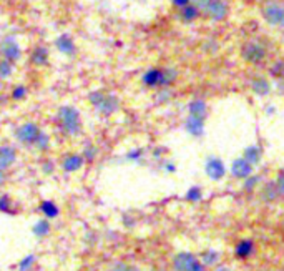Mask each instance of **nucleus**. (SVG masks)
<instances>
[{
	"label": "nucleus",
	"mask_w": 284,
	"mask_h": 271,
	"mask_svg": "<svg viewBox=\"0 0 284 271\" xmlns=\"http://www.w3.org/2000/svg\"><path fill=\"white\" fill-rule=\"evenodd\" d=\"M151 271H164V269H151Z\"/></svg>",
	"instance_id": "79ce46f5"
},
{
	"label": "nucleus",
	"mask_w": 284,
	"mask_h": 271,
	"mask_svg": "<svg viewBox=\"0 0 284 271\" xmlns=\"http://www.w3.org/2000/svg\"><path fill=\"white\" fill-rule=\"evenodd\" d=\"M14 72V63L9 60H0V80H7Z\"/></svg>",
	"instance_id": "a878e982"
},
{
	"label": "nucleus",
	"mask_w": 284,
	"mask_h": 271,
	"mask_svg": "<svg viewBox=\"0 0 284 271\" xmlns=\"http://www.w3.org/2000/svg\"><path fill=\"white\" fill-rule=\"evenodd\" d=\"M42 170H43V173H47V175L52 173V171H54V163H52V162H45Z\"/></svg>",
	"instance_id": "58836bf2"
},
{
	"label": "nucleus",
	"mask_w": 284,
	"mask_h": 271,
	"mask_svg": "<svg viewBox=\"0 0 284 271\" xmlns=\"http://www.w3.org/2000/svg\"><path fill=\"white\" fill-rule=\"evenodd\" d=\"M30 60H32V63H34V65H37V67H40V65H47L49 63V52H47V49H43V47L35 49L34 52H32Z\"/></svg>",
	"instance_id": "4be33fe9"
},
{
	"label": "nucleus",
	"mask_w": 284,
	"mask_h": 271,
	"mask_svg": "<svg viewBox=\"0 0 284 271\" xmlns=\"http://www.w3.org/2000/svg\"><path fill=\"white\" fill-rule=\"evenodd\" d=\"M215 271H231L229 268H226V266H221V268H216Z\"/></svg>",
	"instance_id": "a19ab883"
},
{
	"label": "nucleus",
	"mask_w": 284,
	"mask_h": 271,
	"mask_svg": "<svg viewBox=\"0 0 284 271\" xmlns=\"http://www.w3.org/2000/svg\"><path fill=\"white\" fill-rule=\"evenodd\" d=\"M204 171H206V175L211 178V180L218 182L224 176V173H226V168H224V163L220 160V158L211 156V158H208L206 165H204Z\"/></svg>",
	"instance_id": "6e6552de"
},
{
	"label": "nucleus",
	"mask_w": 284,
	"mask_h": 271,
	"mask_svg": "<svg viewBox=\"0 0 284 271\" xmlns=\"http://www.w3.org/2000/svg\"><path fill=\"white\" fill-rule=\"evenodd\" d=\"M35 261H37L35 255H27V256H23L20 261H18L17 268H18V271H30L32 266L35 264Z\"/></svg>",
	"instance_id": "393cba45"
},
{
	"label": "nucleus",
	"mask_w": 284,
	"mask_h": 271,
	"mask_svg": "<svg viewBox=\"0 0 284 271\" xmlns=\"http://www.w3.org/2000/svg\"><path fill=\"white\" fill-rule=\"evenodd\" d=\"M184 128H186V131H188L190 135H193V137H201L203 131H204V120H203V118L188 115L186 122H184Z\"/></svg>",
	"instance_id": "4468645a"
},
{
	"label": "nucleus",
	"mask_w": 284,
	"mask_h": 271,
	"mask_svg": "<svg viewBox=\"0 0 284 271\" xmlns=\"http://www.w3.org/2000/svg\"><path fill=\"white\" fill-rule=\"evenodd\" d=\"M143 83L147 85V87H160L161 85V69H151L148 70L147 74L143 75Z\"/></svg>",
	"instance_id": "a211bd4d"
},
{
	"label": "nucleus",
	"mask_w": 284,
	"mask_h": 271,
	"mask_svg": "<svg viewBox=\"0 0 284 271\" xmlns=\"http://www.w3.org/2000/svg\"><path fill=\"white\" fill-rule=\"evenodd\" d=\"M186 200H188V201H198V200H201V190L198 188V187L188 190V193H186Z\"/></svg>",
	"instance_id": "2f4dec72"
},
{
	"label": "nucleus",
	"mask_w": 284,
	"mask_h": 271,
	"mask_svg": "<svg viewBox=\"0 0 284 271\" xmlns=\"http://www.w3.org/2000/svg\"><path fill=\"white\" fill-rule=\"evenodd\" d=\"M196 261V256L188 251H181L173 258V269L175 271H188L190 266Z\"/></svg>",
	"instance_id": "f8f14e48"
},
{
	"label": "nucleus",
	"mask_w": 284,
	"mask_h": 271,
	"mask_svg": "<svg viewBox=\"0 0 284 271\" xmlns=\"http://www.w3.org/2000/svg\"><path fill=\"white\" fill-rule=\"evenodd\" d=\"M251 90H253L256 95L264 97L271 92V83L266 77H254L253 82H251Z\"/></svg>",
	"instance_id": "dca6fc26"
},
{
	"label": "nucleus",
	"mask_w": 284,
	"mask_h": 271,
	"mask_svg": "<svg viewBox=\"0 0 284 271\" xmlns=\"http://www.w3.org/2000/svg\"><path fill=\"white\" fill-rule=\"evenodd\" d=\"M85 165V158L82 153H70L63 158L62 162V170L67 171V173H75V171H80Z\"/></svg>",
	"instance_id": "1a4fd4ad"
},
{
	"label": "nucleus",
	"mask_w": 284,
	"mask_h": 271,
	"mask_svg": "<svg viewBox=\"0 0 284 271\" xmlns=\"http://www.w3.org/2000/svg\"><path fill=\"white\" fill-rule=\"evenodd\" d=\"M241 55H243V58L246 62L253 63V65H257V63L264 62V58H266L268 52H266V49H264L261 43H257V42H248L241 49Z\"/></svg>",
	"instance_id": "39448f33"
},
{
	"label": "nucleus",
	"mask_w": 284,
	"mask_h": 271,
	"mask_svg": "<svg viewBox=\"0 0 284 271\" xmlns=\"http://www.w3.org/2000/svg\"><path fill=\"white\" fill-rule=\"evenodd\" d=\"M180 15H181V18H183L184 22H193V20H196L198 17H200V10H198L195 5L190 4L184 9H181Z\"/></svg>",
	"instance_id": "5701e85b"
},
{
	"label": "nucleus",
	"mask_w": 284,
	"mask_h": 271,
	"mask_svg": "<svg viewBox=\"0 0 284 271\" xmlns=\"http://www.w3.org/2000/svg\"><path fill=\"white\" fill-rule=\"evenodd\" d=\"M27 87H23V85H18V87L14 88V92H12V98L14 100H23L25 97H27Z\"/></svg>",
	"instance_id": "c756f323"
},
{
	"label": "nucleus",
	"mask_w": 284,
	"mask_h": 271,
	"mask_svg": "<svg viewBox=\"0 0 284 271\" xmlns=\"http://www.w3.org/2000/svg\"><path fill=\"white\" fill-rule=\"evenodd\" d=\"M35 147L40 151H47L50 148V137L45 133V131H40V135H38L37 142H35Z\"/></svg>",
	"instance_id": "bb28decb"
},
{
	"label": "nucleus",
	"mask_w": 284,
	"mask_h": 271,
	"mask_svg": "<svg viewBox=\"0 0 284 271\" xmlns=\"http://www.w3.org/2000/svg\"><path fill=\"white\" fill-rule=\"evenodd\" d=\"M40 127H38L37 123L34 122H27L20 125L17 130H15V138L22 145H35L38 135H40Z\"/></svg>",
	"instance_id": "7ed1b4c3"
},
{
	"label": "nucleus",
	"mask_w": 284,
	"mask_h": 271,
	"mask_svg": "<svg viewBox=\"0 0 284 271\" xmlns=\"http://www.w3.org/2000/svg\"><path fill=\"white\" fill-rule=\"evenodd\" d=\"M208 114V107H206V102L200 100V98H196V100H191L188 105V115L191 117H198V118H206Z\"/></svg>",
	"instance_id": "2eb2a0df"
},
{
	"label": "nucleus",
	"mask_w": 284,
	"mask_h": 271,
	"mask_svg": "<svg viewBox=\"0 0 284 271\" xmlns=\"http://www.w3.org/2000/svg\"><path fill=\"white\" fill-rule=\"evenodd\" d=\"M191 4V0H173V5L175 7H178V9H184L186 7V5H190Z\"/></svg>",
	"instance_id": "4c0bfd02"
},
{
	"label": "nucleus",
	"mask_w": 284,
	"mask_h": 271,
	"mask_svg": "<svg viewBox=\"0 0 284 271\" xmlns=\"http://www.w3.org/2000/svg\"><path fill=\"white\" fill-rule=\"evenodd\" d=\"M4 183H5V171L0 170V187H4Z\"/></svg>",
	"instance_id": "ea45409f"
},
{
	"label": "nucleus",
	"mask_w": 284,
	"mask_h": 271,
	"mask_svg": "<svg viewBox=\"0 0 284 271\" xmlns=\"http://www.w3.org/2000/svg\"><path fill=\"white\" fill-rule=\"evenodd\" d=\"M110 271H141V269H138L136 266H131V264L118 261V263H115L113 266L110 268Z\"/></svg>",
	"instance_id": "7c9ffc66"
},
{
	"label": "nucleus",
	"mask_w": 284,
	"mask_h": 271,
	"mask_svg": "<svg viewBox=\"0 0 284 271\" xmlns=\"http://www.w3.org/2000/svg\"><path fill=\"white\" fill-rule=\"evenodd\" d=\"M211 4H213V0H191V5H195L200 12H204Z\"/></svg>",
	"instance_id": "473e14b6"
},
{
	"label": "nucleus",
	"mask_w": 284,
	"mask_h": 271,
	"mask_svg": "<svg viewBox=\"0 0 284 271\" xmlns=\"http://www.w3.org/2000/svg\"><path fill=\"white\" fill-rule=\"evenodd\" d=\"M282 175H284V170H282Z\"/></svg>",
	"instance_id": "c03bdc74"
},
{
	"label": "nucleus",
	"mask_w": 284,
	"mask_h": 271,
	"mask_svg": "<svg viewBox=\"0 0 284 271\" xmlns=\"http://www.w3.org/2000/svg\"><path fill=\"white\" fill-rule=\"evenodd\" d=\"M55 47H57L58 52H60V54L68 55V57L75 55V50H77V45L74 42V38H72L70 35H67V34H63V35H60L57 38Z\"/></svg>",
	"instance_id": "ddd939ff"
},
{
	"label": "nucleus",
	"mask_w": 284,
	"mask_h": 271,
	"mask_svg": "<svg viewBox=\"0 0 284 271\" xmlns=\"http://www.w3.org/2000/svg\"><path fill=\"white\" fill-rule=\"evenodd\" d=\"M38 208H40L43 218H47V220H55V218L60 215V208L57 207L55 201L52 200H43L38 205Z\"/></svg>",
	"instance_id": "f3484780"
},
{
	"label": "nucleus",
	"mask_w": 284,
	"mask_h": 271,
	"mask_svg": "<svg viewBox=\"0 0 284 271\" xmlns=\"http://www.w3.org/2000/svg\"><path fill=\"white\" fill-rule=\"evenodd\" d=\"M261 15L269 25L284 29V5L276 4V2H269L266 7L263 9Z\"/></svg>",
	"instance_id": "20e7f679"
},
{
	"label": "nucleus",
	"mask_w": 284,
	"mask_h": 271,
	"mask_svg": "<svg viewBox=\"0 0 284 271\" xmlns=\"http://www.w3.org/2000/svg\"><path fill=\"white\" fill-rule=\"evenodd\" d=\"M188 271H204V264L200 261V260H196L193 264H191L190 266V269Z\"/></svg>",
	"instance_id": "e433bc0d"
},
{
	"label": "nucleus",
	"mask_w": 284,
	"mask_h": 271,
	"mask_svg": "<svg viewBox=\"0 0 284 271\" xmlns=\"http://www.w3.org/2000/svg\"><path fill=\"white\" fill-rule=\"evenodd\" d=\"M176 77H178L176 70H173V69H163L161 70V85H160V87H170V85L176 80Z\"/></svg>",
	"instance_id": "b1692460"
},
{
	"label": "nucleus",
	"mask_w": 284,
	"mask_h": 271,
	"mask_svg": "<svg viewBox=\"0 0 284 271\" xmlns=\"http://www.w3.org/2000/svg\"><path fill=\"white\" fill-rule=\"evenodd\" d=\"M0 54H2L4 60H9L14 63L22 57V50L14 38L9 37V38H4V40L0 42Z\"/></svg>",
	"instance_id": "423d86ee"
},
{
	"label": "nucleus",
	"mask_w": 284,
	"mask_h": 271,
	"mask_svg": "<svg viewBox=\"0 0 284 271\" xmlns=\"http://www.w3.org/2000/svg\"><path fill=\"white\" fill-rule=\"evenodd\" d=\"M251 171H253V165L249 162H246L244 158H236L231 165V173L236 178H241V180H246V178L251 176Z\"/></svg>",
	"instance_id": "9d476101"
},
{
	"label": "nucleus",
	"mask_w": 284,
	"mask_h": 271,
	"mask_svg": "<svg viewBox=\"0 0 284 271\" xmlns=\"http://www.w3.org/2000/svg\"><path fill=\"white\" fill-rule=\"evenodd\" d=\"M141 156H143V151H141V150H131L130 153L127 155V158H128V160H133V162L140 160Z\"/></svg>",
	"instance_id": "c9c22d12"
},
{
	"label": "nucleus",
	"mask_w": 284,
	"mask_h": 271,
	"mask_svg": "<svg viewBox=\"0 0 284 271\" xmlns=\"http://www.w3.org/2000/svg\"><path fill=\"white\" fill-rule=\"evenodd\" d=\"M254 251V244L251 240H243L238 243L236 246V256L241 258V260H246V258H249L251 255H253Z\"/></svg>",
	"instance_id": "aec40b11"
},
{
	"label": "nucleus",
	"mask_w": 284,
	"mask_h": 271,
	"mask_svg": "<svg viewBox=\"0 0 284 271\" xmlns=\"http://www.w3.org/2000/svg\"><path fill=\"white\" fill-rule=\"evenodd\" d=\"M82 156L85 158V162H93L95 158L98 156V148L93 147V145H87V147H85V150H83Z\"/></svg>",
	"instance_id": "cd10ccee"
},
{
	"label": "nucleus",
	"mask_w": 284,
	"mask_h": 271,
	"mask_svg": "<svg viewBox=\"0 0 284 271\" xmlns=\"http://www.w3.org/2000/svg\"><path fill=\"white\" fill-rule=\"evenodd\" d=\"M218 260H220V253L215 250H208V251H204V255H203V264H215Z\"/></svg>",
	"instance_id": "c85d7f7f"
},
{
	"label": "nucleus",
	"mask_w": 284,
	"mask_h": 271,
	"mask_svg": "<svg viewBox=\"0 0 284 271\" xmlns=\"http://www.w3.org/2000/svg\"><path fill=\"white\" fill-rule=\"evenodd\" d=\"M204 14L213 22H223L229 15V5L226 0H213V4L204 10Z\"/></svg>",
	"instance_id": "0eeeda50"
},
{
	"label": "nucleus",
	"mask_w": 284,
	"mask_h": 271,
	"mask_svg": "<svg viewBox=\"0 0 284 271\" xmlns=\"http://www.w3.org/2000/svg\"><path fill=\"white\" fill-rule=\"evenodd\" d=\"M17 162V150L10 145L0 147V170H9Z\"/></svg>",
	"instance_id": "9b49d317"
},
{
	"label": "nucleus",
	"mask_w": 284,
	"mask_h": 271,
	"mask_svg": "<svg viewBox=\"0 0 284 271\" xmlns=\"http://www.w3.org/2000/svg\"><path fill=\"white\" fill-rule=\"evenodd\" d=\"M261 155H263L261 148L257 147V145H251V147H248L246 150H244L243 158L246 162H249L251 165H257V163L261 162Z\"/></svg>",
	"instance_id": "412c9836"
},
{
	"label": "nucleus",
	"mask_w": 284,
	"mask_h": 271,
	"mask_svg": "<svg viewBox=\"0 0 284 271\" xmlns=\"http://www.w3.org/2000/svg\"><path fill=\"white\" fill-rule=\"evenodd\" d=\"M57 123L65 135L75 137L82 130V118L80 111L72 105H63L57 111Z\"/></svg>",
	"instance_id": "f257e3e1"
},
{
	"label": "nucleus",
	"mask_w": 284,
	"mask_h": 271,
	"mask_svg": "<svg viewBox=\"0 0 284 271\" xmlns=\"http://www.w3.org/2000/svg\"><path fill=\"white\" fill-rule=\"evenodd\" d=\"M88 100L105 117L113 115L118 110V107H120V100H118L113 94H105V92H102V90L91 92Z\"/></svg>",
	"instance_id": "f03ea898"
},
{
	"label": "nucleus",
	"mask_w": 284,
	"mask_h": 271,
	"mask_svg": "<svg viewBox=\"0 0 284 271\" xmlns=\"http://www.w3.org/2000/svg\"><path fill=\"white\" fill-rule=\"evenodd\" d=\"M10 207H12V201L7 195L0 196V211H4V213H9L10 211Z\"/></svg>",
	"instance_id": "f704fd0d"
},
{
	"label": "nucleus",
	"mask_w": 284,
	"mask_h": 271,
	"mask_svg": "<svg viewBox=\"0 0 284 271\" xmlns=\"http://www.w3.org/2000/svg\"><path fill=\"white\" fill-rule=\"evenodd\" d=\"M271 75L277 77V78H282L284 77V62H277L273 69H271Z\"/></svg>",
	"instance_id": "72a5a7b5"
},
{
	"label": "nucleus",
	"mask_w": 284,
	"mask_h": 271,
	"mask_svg": "<svg viewBox=\"0 0 284 271\" xmlns=\"http://www.w3.org/2000/svg\"><path fill=\"white\" fill-rule=\"evenodd\" d=\"M50 230H52L50 220H47V218H40V220L32 227V233H34L37 238H43V236L50 235Z\"/></svg>",
	"instance_id": "6ab92c4d"
},
{
	"label": "nucleus",
	"mask_w": 284,
	"mask_h": 271,
	"mask_svg": "<svg viewBox=\"0 0 284 271\" xmlns=\"http://www.w3.org/2000/svg\"><path fill=\"white\" fill-rule=\"evenodd\" d=\"M266 2H268V4H269V2H274V0H266Z\"/></svg>",
	"instance_id": "37998d69"
}]
</instances>
